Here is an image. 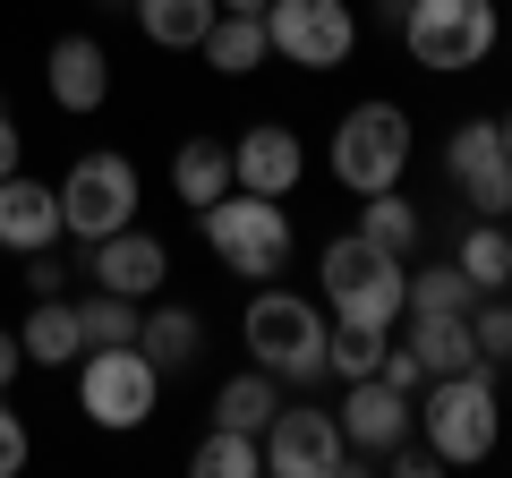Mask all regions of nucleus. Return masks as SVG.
<instances>
[{"mask_svg": "<svg viewBox=\"0 0 512 478\" xmlns=\"http://www.w3.org/2000/svg\"><path fill=\"white\" fill-rule=\"evenodd\" d=\"M26 453H35V444H26V419L0 402V478H18V470H26Z\"/></svg>", "mask_w": 512, "mask_h": 478, "instance_id": "nucleus-31", "label": "nucleus"}, {"mask_svg": "<svg viewBox=\"0 0 512 478\" xmlns=\"http://www.w3.org/2000/svg\"><path fill=\"white\" fill-rule=\"evenodd\" d=\"M402 171H410V111L402 103H350L333 120V180L350 197L402 188Z\"/></svg>", "mask_w": 512, "mask_h": 478, "instance_id": "nucleus-5", "label": "nucleus"}, {"mask_svg": "<svg viewBox=\"0 0 512 478\" xmlns=\"http://www.w3.org/2000/svg\"><path fill=\"white\" fill-rule=\"evenodd\" d=\"M342 419V444H350V470H367V461H384L393 444L419 427V410H410L402 385H384V376H350V402L333 410Z\"/></svg>", "mask_w": 512, "mask_h": 478, "instance_id": "nucleus-12", "label": "nucleus"}, {"mask_svg": "<svg viewBox=\"0 0 512 478\" xmlns=\"http://www.w3.org/2000/svg\"><path fill=\"white\" fill-rule=\"evenodd\" d=\"M453 265L478 282V299H487V291H512V231H504V222H470L461 248H453Z\"/></svg>", "mask_w": 512, "mask_h": 478, "instance_id": "nucleus-24", "label": "nucleus"}, {"mask_svg": "<svg viewBox=\"0 0 512 478\" xmlns=\"http://www.w3.org/2000/svg\"><path fill=\"white\" fill-rule=\"evenodd\" d=\"M26 291H35V299H52V291H69V265H60L52 248H35V257H26Z\"/></svg>", "mask_w": 512, "mask_h": 478, "instance_id": "nucleus-33", "label": "nucleus"}, {"mask_svg": "<svg viewBox=\"0 0 512 478\" xmlns=\"http://www.w3.org/2000/svg\"><path fill=\"white\" fill-rule=\"evenodd\" d=\"M316 282H325V308L350 316V325H402L410 308V265L393 257V248H376L367 231H342L325 239V257H316Z\"/></svg>", "mask_w": 512, "mask_h": 478, "instance_id": "nucleus-1", "label": "nucleus"}, {"mask_svg": "<svg viewBox=\"0 0 512 478\" xmlns=\"http://www.w3.org/2000/svg\"><path fill=\"white\" fill-rule=\"evenodd\" d=\"M137 316H146V299H120L94 282V299H77V333H86V350H120L137 342Z\"/></svg>", "mask_w": 512, "mask_h": 478, "instance_id": "nucleus-26", "label": "nucleus"}, {"mask_svg": "<svg viewBox=\"0 0 512 478\" xmlns=\"http://www.w3.org/2000/svg\"><path fill=\"white\" fill-rule=\"evenodd\" d=\"M188 470L197 478H256L265 470V436H239V427H214V436L188 453Z\"/></svg>", "mask_w": 512, "mask_h": 478, "instance_id": "nucleus-28", "label": "nucleus"}, {"mask_svg": "<svg viewBox=\"0 0 512 478\" xmlns=\"http://www.w3.org/2000/svg\"><path fill=\"white\" fill-rule=\"evenodd\" d=\"M495 129H504V146H512V111H504V120H495Z\"/></svg>", "mask_w": 512, "mask_h": 478, "instance_id": "nucleus-39", "label": "nucleus"}, {"mask_svg": "<svg viewBox=\"0 0 512 478\" xmlns=\"http://www.w3.org/2000/svg\"><path fill=\"white\" fill-rule=\"evenodd\" d=\"M222 9H248V18H265V0H222Z\"/></svg>", "mask_w": 512, "mask_h": 478, "instance_id": "nucleus-38", "label": "nucleus"}, {"mask_svg": "<svg viewBox=\"0 0 512 478\" xmlns=\"http://www.w3.org/2000/svg\"><path fill=\"white\" fill-rule=\"evenodd\" d=\"M470 308H478V282L461 274L453 257L427 265V274H410V308L402 316H470Z\"/></svg>", "mask_w": 512, "mask_h": 478, "instance_id": "nucleus-27", "label": "nucleus"}, {"mask_svg": "<svg viewBox=\"0 0 512 478\" xmlns=\"http://www.w3.org/2000/svg\"><path fill=\"white\" fill-rule=\"evenodd\" d=\"M402 9H410V0H376V18H393V26H402Z\"/></svg>", "mask_w": 512, "mask_h": 478, "instance_id": "nucleus-37", "label": "nucleus"}, {"mask_svg": "<svg viewBox=\"0 0 512 478\" xmlns=\"http://www.w3.org/2000/svg\"><path fill=\"white\" fill-rule=\"evenodd\" d=\"M128 214H137V163L128 154H86V163L60 180V222H69L77 239H111L128 231Z\"/></svg>", "mask_w": 512, "mask_h": 478, "instance_id": "nucleus-9", "label": "nucleus"}, {"mask_svg": "<svg viewBox=\"0 0 512 478\" xmlns=\"http://www.w3.org/2000/svg\"><path fill=\"white\" fill-rule=\"evenodd\" d=\"M18 154H26V137H18V120H9V111H0V180H9V171H18Z\"/></svg>", "mask_w": 512, "mask_h": 478, "instance_id": "nucleus-36", "label": "nucleus"}, {"mask_svg": "<svg viewBox=\"0 0 512 478\" xmlns=\"http://www.w3.org/2000/svg\"><path fill=\"white\" fill-rule=\"evenodd\" d=\"M43 86H52L60 111H103V94H111V52H103L94 35H60L52 60H43Z\"/></svg>", "mask_w": 512, "mask_h": 478, "instance_id": "nucleus-15", "label": "nucleus"}, {"mask_svg": "<svg viewBox=\"0 0 512 478\" xmlns=\"http://www.w3.org/2000/svg\"><path fill=\"white\" fill-rule=\"evenodd\" d=\"M137 350H146V359H154V368H188V359H197V350H205V325H197V308H171V299H163V308H146V316H137Z\"/></svg>", "mask_w": 512, "mask_h": 478, "instance_id": "nucleus-21", "label": "nucleus"}, {"mask_svg": "<svg viewBox=\"0 0 512 478\" xmlns=\"http://www.w3.org/2000/svg\"><path fill=\"white\" fill-rule=\"evenodd\" d=\"M239 333H248V350H256V368H265V376H291V385H316V376H325L333 325H325L316 299H299V291H256L248 316H239Z\"/></svg>", "mask_w": 512, "mask_h": 478, "instance_id": "nucleus-4", "label": "nucleus"}, {"mask_svg": "<svg viewBox=\"0 0 512 478\" xmlns=\"http://www.w3.org/2000/svg\"><path fill=\"white\" fill-rule=\"evenodd\" d=\"M274 410H282V376H265V368L231 376V385L214 393V427H239V436H265Z\"/></svg>", "mask_w": 512, "mask_h": 478, "instance_id": "nucleus-23", "label": "nucleus"}, {"mask_svg": "<svg viewBox=\"0 0 512 478\" xmlns=\"http://www.w3.org/2000/svg\"><path fill=\"white\" fill-rule=\"evenodd\" d=\"M60 231H69V222H60V188L9 171V180H0V248H9V257H35Z\"/></svg>", "mask_w": 512, "mask_h": 478, "instance_id": "nucleus-14", "label": "nucleus"}, {"mask_svg": "<svg viewBox=\"0 0 512 478\" xmlns=\"http://www.w3.org/2000/svg\"><path fill=\"white\" fill-rule=\"evenodd\" d=\"M359 231L410 265V248H419V231H427V222H419V205H410L402 188H376V197H359Z\"/></svg>", "mask_w": 512, "mask_h": 478, "instance_id": "nucleus-25", "label": "nucleus"}, {"mask_svg": "<svg viewBox=\"0 0 512 478\" xmlns=\"http://www.w3.org/2000/svg\"><path fill=\"white\" fill-rule=\"evenodd\" d=\"M18 368H26V350H18V333H9V325H0V393H9V385H18Z\"/></svg>", "mask_w": 512, "mask_h": 478, "instance_id": "nucleus-35", "label": "nucleus"}, {"mask_svg": "<svg viewBox=\"0 0 512 478\" xmlns=\"http://www.w3.org/2000/svg\"><path fill=\"white\" fill-rule=\"evenodd\" d=\"M384 359V325H350V316H333V342H325V376H376Z\"/></svg>", "mask_w": 512, "mask_h": 478, "instance_id": "nucleus-29", "label": "nucleus"}, {"mask_svg": "<svg viewBox=\"0 0 512 478\" xmlns=\"http://www.w3.org/2000/svg\"><path fill=\"white\" fill-rule=\"evenodd\" d=\"M154 393H163V368H154L137 342L86 350V368H77V410H86L94 427H111V436L146 427V419H154Z\"/></svg>", "mask_w": 512, "mask_h": 478, "instance_id": "nucleus-7", "label": "nucleus"}, {"mask_svg": "<svg viewBox=\"0 0 512 478\" xmlns=\"http://www.w3.org/2000/svg\"><path fill=\"white\" fill-rule=\"evenodd\" d=\"M171 274V257H163V239H146V231H111V239H94V282L103 291H120V299H154V282Z\"/></svg>", "mask_w": 512, "mask_h": 478, "instance_id": "nucleus-16", "label": "nucleus"}, {"mask_svg": "<svg viewBox=\"0 0 512 478\" xmlns=\"http://www.w3.org/2000/svg\"><path fill=\"white\" fill-rule=\"evenodd\" d=\"M376 376H384V385H402V393H419V385H427V368H419V350H410V342H402V350L384 342V359H376Z\"/></svg>", "mask_w": 512, "mask_h": 478, "instance_id": "nucleus-32", "label": "nucleus"}, {"mask_svg": "<svg viewBox=\"0 0 512 478\" xmlns=\"http://www.w3.org/2000/svg\"><path fill=\"white\" fill-rule=\"evenodd\" d=\"M444 171H453L461 205H470L478 222H504L512 214V146L495 120H461L453 146H444Z\"/></svg>", "mask_w": 512, "mask_h": 478, "instance_id": "nucleus-11", "label": "nucleus"}, {"mask_svg": "<svg viewBox=\"0 0 512 478\" xmlns=\"http://www.w3.org/2000/svg\"><path fill=\"white\" fill-rule=\"evenodd\" d=\"M495 35H504L495 0H410L402 9L410 60L436 69V77H461V69H478V60H495Z\"/></svg>", "mask_w": 512, "mask_h": 478, "instance_id": "nucleus-6", "label": "nucleus"}, {"mask_svg": "<svg viewBox=\"0 0 512 478\" xmlns=\"http://www.w3.org/2000/svg\"><path fill=\"white\" fill-rule=\"evenodd\" d=\"M18 350H26V368H77L86 359V333H77V308L69 299H35L26 308V325H18Z\"/></svg>", "mask_w": 512, "mask_h": 478, "instance_id": "nucleus-17", "label": "nucleus"}, {"mask_svg": "<svg viewBox=\"0 0 512 478\" xmlns=\"http://www.w3.org/2000/svg\"><path fill=\"white\" fill-rule=\"evenodd\" d=\"M427 444H436L444 470H470V461L495 453L504 436V402H495V376L487 368H461V376H427V410H419Z\"/></svg>", "mask_w": 512, "mask_h": 478, "instance_id": "nucleus-3", "label": "nucleus"}, {"mask_svg": "<svg viewBox=\"0 0 512 478\" xmlns=\"http://www.w3.org/2000/svg\"><path fill=\"white\" fill-rule=\"evenodd\" d=\"M205 60H214L222 77H256L265 60H274V43H265V18H248V9H222L214 26H205V43H197Z\"/></svg>", "mask_w": 512, "mask_h": 478, "instance_id": "nucleus-18", "label": "nucleus"}, {"mask_svg": "<svg viewBox=\"0 0 512 478\" xmlns=\"http://www.w3.org/2000/svg\"><path fill=\"white\" fill-rule=\"evenodd\" d=\"M265 43L291 69H342L359 52V18L350 0H265Z\"/></svg>", "mask_w": 512, "mask_h": 478, "instance_id": "nucleus-8", "label": "nucleus"}, {"mask_svg": "<svg viewBox=\"0 0 512 478\" xmlns=\"http://www.w3.org/2000/svg\"><path fill=\"white\" fill-rule=\"evenodd\" d=\"M197 231H205V248H214L239 282H274L282 265H291V214H282V197L222 188V197L197 214Z\"/></svg>", "mask_w": 512, "mask_h": 478, "instance_id": "nucleus-2", "label": "nucleus"}, {"mask_svg": "<svg viewBox=\"0 0 512 478\" xmlns=\"http://www.w3.org/2000/svg\"><path fill=\"white\" fill-rule=\"evenodd\" d=\"M128 9H137L146 43H163V52H197L205 26L222 18V0H128Z\"/></svg>", "mask_w": 512, "mask_h": 478, "instance_id": "nucleus-22", "label": "nucleus"}, {"mask_svg": "<svg viewBox=\"0 0 512 478\" xmlns=\"http://www.w3.org/2000/svg\"><path fill=\"white\" fill-rule=\"evenodd\" d=\"M171 188H180L188 214H205V205L231 188V146H222V137H188V146L171 154Z\"/></svg>", "mask_w": 512, "mask_h": 478, "instance_id": "nucleus-20", "label": "nucleus"}, {"mask_svg": "<svg viewBox=\"0 0 512 478\" xmlns=\"http://www.w3.org/2000/svg\"><path fill=\"white\" fill-rule=\"evenodd\" d=\"M470 333H478V359H487V368H504V359H512V299L487 291V299L470 308Z\"/></svg>", "mask_w": 512, "mask_h": 478, "instance_id": "nucleus-30", "label": "nucleus"}, {"mask_svg": "<svg viewBox=\"0 0 512 478\" xmlns=\"http://www.w3.org/2000/svg\"><path fill=\"white\" fill-rule=\"evenodd\" d=\"M299 171H308V154H299V137L282 129V120H256V129L231 146V188H256V197H291Z\"/></svg>", "mask_w": 512, "mask_h": 478, "instance_id": "nucleus-13", "label": "nucleus"}, {"mask_svg": "<svg viewBox=\"0 0 512 478\" xmlns=\"http://www.w3.org/2000/svg\"><path fill=\"white\" fill-rule=\"evenodd\" d=\"M265 470L274 478H333L350 470V444H342V419L316 402H282L265 419Z\"/></svg>", "mask_w": 512, "mask_h": 478, "instance_id": "nucleus-10", "label": "nucleus"}, {"mask_svg": "<svg viewBox=\"0 0 512 478\" xmlns=\"http://www.w3.org/2000/svg\"><path fill=\"white\" fill-rule=\"evenodd\" d=\"M410 350H419V368H427V376L487 368V359H478V333H470V316H410Z\"/></svg>", "mask_w": 512, "mask_h": 478, "instance_id": "nucleus-19", "label": "nucleus"}, {"mask_svg": "<svg viewBox=\"0 0 512 478\" xmlns=\"http://www.w3.org/2000/svg\"><path fill=\"white\" fill-rule=\"evenodd\" d=\"M103 9H128V0H103Z\"/></svg>", "mask_w": 512, "mask_h": 478, "instance_id": "nucleus-40", "label": "nucleus"}, {"mask_svg": "<svg viewBox=\"0 0 512 478\" xmlns=\"http://www.w3.org/2000/svg\"><path fill=\"white\" fill-rule=\"evenodd\" d=\"M384 470H402V478H436L444 461H436V444H410V436H402L393 453H384Z\"/></svg>", "mask_w": 512, "mask_h": 478, "instance_id": "nucleus-34", "label": "nucleus"}]
</instances>
